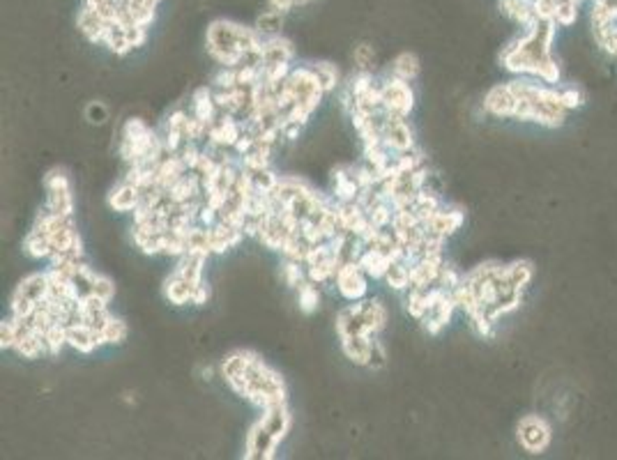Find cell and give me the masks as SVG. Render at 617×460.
<instances>
[{"instance_id":"cell-14","label":"cell","mask_w":617,"mask_h":460,"mask_svg":"<svg viewBox=\"0 0 617 460\" xmlns=\"http://www.w3.org/2000/svg\"><path fill=\"white\" fill-rule=\"evenodd\" d=\"M194 288H196V283L187 281V278H182L180 274H175V271H173L166 281H164L162 292H164V299H166L169 304H173V306H185V304H192Z\"/></svg>"},{"instance_id":"cell-38","label":"cell","mask_w":617,"mask_h":460,"mask_svg":"<svg viewBox=\"0 0 617 460\" xmlns=\"http://www.w3.org/2000/svg\"><path fill=\"white\" fill-rule=\"evenodd\" d=\"M387 364V350L385 345L378 341V336L373 338V348H371V361H368L366 368H382Z\"/></svg>"},{"instance_id":"cell-20","label":"cell","mask_w":617,"mask_h":460,"mask_svg":"<svg viewBox=\"0 0 617 460\" xmlns=\"http://www.w3.org/2000/svg\"><path fill=\"white\" fill-rule=\"evenodd\" d=\"M322 285H318V283H313L311 278H306V281H302L295 288V295H297V306H299V311L302 313H306V315H311V313H315L320 308V304H322Z\"/></svg>"},{"instance_id":"cell-16","label":"cell","mask_w":617,"mask_h":460,"mask_svg":"<svg viewBox=\"0 0 617 460\" xmlns=\"http://www.w3.org/2000/svg\"><path fill=\"white\" fill-rule=\"evenodd\" d=\"M359 265H362V269L368 274V278H375V281H382V278H385V274H387V269H389V265H392V258H389V255L385 253V251H380V248H375V246H366L364 251H362V255H359Z\"/></svg>"},{"instance_id":"cell-35","label":"cell","mask_w":617,"mask_h":460,"mask_svg":"<svg viewBox=\"0 0 617 460\" xmlns=\"http://www.w3.org/2000/svg\"><path fill=\"white\" fill-rule=\"evenodd\" d=\"M44 189L47 191H60V189H72V182H70V175L63 170V168H54L49 170L47 175H44L42 180Z\"/></svg>"},{"instance_id":"cell-31","label":"cell","mask_w":617,"mask_h":460,"mask_svg":"<svg viewBox=\"0 0 617 460\" xmlns=\"http://www.w3.org/2000/svg\"><path fill=\"white\" fill-rule=\"evenodd\" d=\"M19 331H21V320H17L14 315H10L7 320H3V325H0V348L14 350L17 338H19Z\"/></svg>"},{"instance_id":"cell-5","label":"cell","mask_w":617,"mask_h":460,"mask_svg":"<svg viewBox=\"0 0 617 460\" xmlns=\"http://www.w3.org/2000/svg\"><path fill=\"white\" fill-rule=\"evenodd\" d=\"M380 134H382V143L392 154H403L415 150V134H412L408 118H398V116H385L380 122Z\"/></svg>"},{"instance_id":"cell-3","label":"cell","mask_w":617,"mask_h":460,"mask_svg":"<svg viewBox=\"0 0 617 460\" xmlns=\"http://www.w3.org/2000/svg\"><path fill=\"white\" fill-rule=\"evenodd\" d=\"M368 281H371V278H368V274L362 269V265H359L357 260L341 262V267H338L336 276H334L336 292L345 301L366 299V295H368Z\"/></svg>"},{"instance_id":"cell-29","label":"cell","mask_w":617,"mask_h":460,"mask_svg":"<svg viewBox=\"0 0 617 460\" xmlns=\"http://www.w3.org/2000/svg\"><path fill=\"white\" fill-rule=\"evenodd\" d=\"M281 281H283V285H288V288L295 290L299 283L306 281V265L299 260L286 258L281 265Z\"/></svg>"},{"instance_id":"cell-6","label":"cell","mask_w":617,"mask_h":460,"mask_svg":"<svg viewBox=\"0 0 617 460\" xmlns=\"http://www.w3.org/2000/svg\"><path fill=\"white\" fill-rule=\"evenodd\" d=\"M67 345L79 354H90L107 345V338H104L102 329L90 327L86 322H72V325H67Z\"/></svg>"},{"instance_id":"cell-40","label":"cell","mask_w":617,"mask_h":460,"mask_svg":"<svg viewBox=\"0 0 617 460\" xmlns=\"http://www.w3.org/2000/svg\"><path fill=\"white\" fill-rule=\"evenodd\" d=\"M210 295H212V290H210L208 281H205V278H203L201 283H196V288H194V299H192V304L205 306L208 301H210Z\"/></svg>"},{"instance_id":"cell-28","label":"cell","mask_w":617,"mask_h":460,"mask_svg":"<svg viewBox=\"0 0 617 460\" xmlns=\"http://www.w3.org/2000/svg\"><path fill=\"white\" fill-rule=\"evenodd\" d=\"M44 343H47L49 357L60 354V350L67 345V325L65 322H54V325L44 331Z\"/></svg>"},{"instance_id":"cell-15","label":"cell","mask_w":617,"mask_h":460,"mask_svg":"<svg viewBox=\"0 0 617 460\" xmlns=\"http://www.w3.org/2000/svg\"><path fill=\"white\" fill-rule=\"evenodd\" d=\"M210 255H201V253H182L180 258H175V267L173 271L180 274L182 278L192 283H201L205 278V265H208Z\"/></svg>"},{"instance_id":"cell-10","label":"cell","mask_w":617,"mask_h":460,"mask_svg":"<svg viewBox=\"0 0 617 460\" xmlns=\"http://www.w3.org/2000/svg\"><path fill=\"white\" fill-rule=\"evenodd\" d=\"M143 200V191L139 189L136 184L127 182V180H123L118 187H113L111 193H109V207L113 209V212H134Z\"/></svg>"},{"instance_id":"cell-13","label":"cell","mask_w":617,"mask_h":460,"mask_svg":"<svg viewBox=\"0 0 617 460\" xmlns=\"http://www.w3.org/2000/svg\"><path fill=\"white\" fill-rule=\"evenodd\" d=\"M77 26L81 30V35H84L90 44H104V35H107V30H109L111 24H107V21H104L95 10L81 5L79 17H77Z\"/></svg>"},{"instance_id":"cell-30","label":"cell","mask_w":617,"mask_h":460,"mask_svg":"<svg viewBox=\"0 0 617 460\" xmlns=\"http://www.w3.org/2000/svg\"><path fill=\"white\" fill-rule=\"evenodd\" d=\"M104 338H107V345H123L130 336V327H127L125 320L120 318H109V322L104 325Z\"/></svg>"},{"instance_id":"cell-46","label":"cell","mask_w":617,"mask_h":460,"mask_svg":"<svg viewBox=\"0 0 617 460\" xmlns=\"http://www.w3.org/2000/svg\"><path fill=\"white\" fill-rule=\"evenodd\" d=\"M311 3H318V0H311Z\"/></svg>"},{"instance_id":"cell-21","label":"cell","mask_w":617,"mask_h":460,"mask_svg":"<svg viewBox=\"0 0 617 460\" xmlns=\"http://www.w3.org/2000/svg\"><path fill=\"white\" fill-rule=\"evenodd\" d=\"M419 70H421L419 58L415 54H410V51H403V54H398L392 63H389V74L408 83H412L419 77Z\"/></svg>"},{"instance_id":"cell-42","label":"cell","mask_w":617,"mask_h":460,"mask_svg":"<svg viewBox=\"0 0 617 460\" xmlns=\"http://www.w3.org/2000/svg\"><path fill=\"white\" fill-rule=\"evenodd\" d=\"M86 116H88V120H90V122H93V125H102L104 120L109 118V113H107V109H104L100 102H93V104H90V106H88Z\"/></svg>"},{"instance_id":"cell-17","label":"cell","mask_w":617,"mask_h":460,"mask_svg":"<svg viewBox=\"0 0 617 460\" xmlns=\"http://www.w3.org/2000/svg\"><path fill=\"white\" fill-rule=\"evenodd\" d=\"M14 292H19V295H24L28 299L37 301V304H42L44 299H49V295H51V283H49L47 269H44V271H35V274H28L24 281L17 285V290H14Z\"/></svg>"},{"instance_id":"cell-24","label":"cell","mask_w":617,"mask_h":460,"mask_svg":"<svg viewBox=\"0 0 617 460\" xmlns=\"http://www.w3.org/2000/svg\"><path fill=\"white\" fill-rule=\"evenodd\" d=\"M47 209L63 216H74V193L72 189H60V191H47Z\"/></svg>"},{"instance_id":"cell-8","label":"cell","mask_w":617,"mask_h":460,"mask_svg":"<svg viewBox=\"0 0 617 460\" xmlns=\"http://www.w3.org/2000/svg\"><path fill=\"white\" fill-rule=\"evenodd\" d=\"M518 106L516 95L511 93L509 83L507 86H495L488 90V95L484 97V109L495 118H514Z\"/></svg>"},{"instance_id":"cell-2","label":"cell","mask_w":617,"mask_h":460,"mask_svg":"<svg viewBox=\"0 0 617 460\" xmlns=\"http://www.w3.org/2000/svg\"><path fill=\"white\" fill-rule=\"evenodd\" d=\"M382 88V111L387 116H398V118H410L412 109H415V90L408 81H401L387 74L385 79H380Z\"/></svg>"},{"instance_id":"cell-34","label":"cell","mask_w":617,"mask_h":460,"mask_svg":"<svg viewBox=\"0 0 617 460\" xmlns=\"http://www.w3.org/2000/svg\"><path fill=\"white\" fill-rule=\"evenodd\" d=\"M93 295H97L100 299L107 301V304H111L113 297H116V283H113L107 274L97 271L95 278H93Z\"/></svg>"},{"instance_id":"cell-33","label":"cell","mask_w":617,"mask_h":460,"mask_svg":"<svg viewBox=\"0 0 617 460\" xmlns=\"http://www.w3.org/2000/svg\"><path fill=\"white\" fill-rule=\"evenodd\" d=\"M505 269H507V278L511 281L514 288L521 290L530 283V278H532V265H530V262H514V265H509Z\"/></svg>"},{"instance_id":"cell-44","label":"cell","mask_w":617,"mask_h":460,"mask_svg":"<svg viewBox=\"0 0 617 460\" xmlns=\"http://www.w3.org/2000/svg\"><path fill=\"white\" fill-rule=\"evenodd\" d=\"M562 106H564V109H576V106H581V95L574 93V90H567V93L562 95Z\"/></svg>"},{"instance_id":"cell-32","label":"cell","mask_w":617,"mask_h":460,"mask_svg":"<svg viewBox=\"0 0 617 460\" xmlns=\"http://www.w3.org/2000/svg\"><path fill=\"white\" fill-rule=\"evenodd\" d=\"M352 60H355V67L362 72H373L375 70V49L371 47V44H357L355 49H352Z\"/></svg>"},{"instance_id":"cell-26","label":"cell","mask_w":617,"mask_h":460,"mask_svg":"<svg viewBox=\"0 0 617 460\" xmlns=\"http://www.w3.org/2000/svg\"><path fill=\"white\" fill-rule=\"evenodd\" d=\"M104 47H109L111 54L116 56H127L130 51H134L130 40H127V30L118 26H109L107 35H104Z\"/></svg>"},{"instance_id":"cell-27","label":"cell","mask_w":617,"mask_h":460,"mask_svg":"<svg viewBox=\"0 0 617 460\" xmlns=\"http://www.w3.org/2000/svg\"><path fill=\"white\" fill-rule=\"evenodd\" d=\"M283 17L286 14L281 12H274V10H267L263 12L258 19H256V30L263 35V37H274V35H281L283 30Z\"/></svg>"},{"instance_id":"cell-19","label":"cell","mask_w":617,"mask_h":460,"mask_svg":"<svg viewBox=\"0 0 617 460\" xmlns=\"http://www.w3.org/2000/svg\"><path fill=\"white\" fill-rule=\"evenodd\" d=\"M362 320H364V329L368 331V334L378 336L380 331L387 327V320H389L387 306L382 304L380 299H368L366 297V308L362 313Z\"/></svg>"},{"instance_id":"cell-18","label":"cell","mask_w":617,"mask_h":460,"mask_svg":"<svg viewBox=\"0 0 617 460\" xmlns=\"http://www.w3.org/2000/svg\"><path fill=\"white\" fill-rule=\"evenodd\" d=\"M185 173H189V168H187V164L180 159V154H166L159 164H157V184L169 191Z\"/></svg>"},{"instance_id":"cell-9","label":"cell","mask_w":617,"mask_h":460,"mask_svg":"<svg viewBox=\"0 0 617 460\" xmlns=\"http://www.w3.org/2000/svg\"><path fill=\"white\" fill-rule=\"evenodd\" d=\"M463 225V212L456 207H440L428 221H424V228L428 235H440V237H449Z\"/></svg>"},{"instance_id":"cell-41","label":"cell","mask_w":617,"mask_h":460,"mask_svg":"<svg viewBox=\"0 0 617 460\" xmlns=\"http://www.w3.org/2000/svg\"><path fill=\"white\" fill-rule=\"evenodd\" d=\"M304 127L297 125V122H281V136L286 143H295L299 136H302Z\"/></svg>"},{"instance_id":"cell-4","label":"cell","mask_w":617,"mask_h":460,"mask_svg":"<svg viewBox=\"0 0 617 460\" xmlns=\"http://www.w3.org/2000/svg\"><path fill=\"white\" fill-rule=\"evenodd\" d=\"M256 357H258V354L251 350H233L231 354H226L221 361V366H219L221 378L237 396L244 394L247 380H249V368H251Z\"/></svg>"},{"instance_id":"cell-22","label":"cell","mask_w":617,"mask_h":460,"mask_svg":"<svg viewBox=\"0 0 617 460\" xmlns=\"http://www.w3.org/2000/svg\"><path fill=\"white\" fill-rule=\"evenodd\" d=\"M24 253L30 260H47L54 255V244H51L49 235H42L37 230H30L24 239Z\"/></svg>"},{"instance_id":"cell-11","label":"cell","mask_w":617,"mask_h":460,"mask_svg":"<svg viewBox=\"0 0 617 460\" xmlns=\"http://www.w3.org/2000/svg\"><path fill=\"white\" fill-rule=\"evenodd\" d=\"M295 60V44L288 37L274 35V37H263V65H274V63H292Z\"/></svg>"},{"instance_id":"cell-25","label":"cell","mask_w":617,"mask_h":460,"mask_svg":"<svg viewBox=\"0 0 617 460\" xmlns=\"http://www.w3.org/2000/svg\"><path fill=\"white\" fill-rule=\"evenodd\" d=\"M313 70L318 74L320 86L325 90V95H332L341 88V74H338V67L332 63H313Z\"/></svg>"},{"instance_id":"cell-12","label":"cell","mask_w":617,"mask_h":460,"mask_svg":"<svg viewBox=\"0 0 617 460\" xmlns=\"http://www.w3.org/2000/svg\"><path fill=\"white\" fill-rule=\"evenodd\" d=\"M373 338L368 334H350L341 338V350L345 354V359H350L355 366H368L371 361V348H373Z\"/></svg>"},{"instance_id":"cell-39","label":"cell","mask_w":617,"mask_h":460,"mask_svg":"<svg viewBox=\"0 0 617 460\" xmlns=\"http://www.w3.org/2000/svg\"><path fill=\"white\" fill-rule=\"evenodd\" d=\"M127 40H130L132 49H139V47H143V44L148 42V28H141V26H132V28H127Z\"/></svg>"},{"instance_id":"cell-37","label":"cell","mask_w":617,"mask_h":460,"mask_svg":"<svg viewBox=\"0 0 617 460\" xmlns=\"http://www.w3.org/2000/svg\"><path fill=\"white\" fill-rule=\"evenodd\" d=\"M463 278H465V274H461V271H458L454 265H442L440 267V274H438V285H442V288H447V290H454L456 285H461L463 283Z\"/></svg>"},{"instance_id":"cell-43","label":"cell","mask_w":617,"mask_h":460,"mask_svg":"<svg viewBox=\"0 0 617 460\" xmlns=\"http://www.w3.org/2000/svg\"><path fill=\"white\" fill-rule=\"evenodd\" d=\"M267 5H270V10L281 12V14H288L292 7H297L295 0H267Z\"/></svg>"},{"instance_id":"cell-23","label":"cell","mask_w":617,"mask_h":460,"mask_svg":"<svg viewBox=\"0 0 617 460\" xmlns=\"http://www.w3.org/2000/svg\"><path fill=\"white\" fill-rule=\"evenodd\" d=\"M382 281L389 285V290H394V292H398V295H403V292L412 285L410 265H405L403 260H394L392 265H389L387 274H385V278H382Z\"/></svg>"},{"instance_id":"cell-1","label":"cell","mask_w":617,"mask_h":460,"mask_svg":"<svg viewBox=\"0 0 617 460\" xmlns=\"http://www.w3.org/2000/svg\"><path fill=\"white\" fill-rule=\"evenodd\" d=\"M286 81H288V88L295 95V104H299V106L313 116L320 106L322 97H325V90L320 86V79L315 74L313 65H295Z\"/></svg>"},{"instance_id":"cell-36","label":"cell","mask_w":617,"mask_h":460,"mask_svg":"<svg viewBox=\"0 0 617 460\" xmlns=\"http://www.w3.org/2000/svg\"><path fill=\"white\" fill-rule=\"evenodd\" d=\"M212 88L214 90H231L237 88V70L235 67H219L212 77Z\"/></svg>"},{"instance_id":"cell-7","label":"cell","mask_w":617,"mask_h":460,"mask_svg":"<svg viewBox=\"0 0 617 460\" xmlns=\"http://www.w3.org/2000/svg\"><path fill=\"white\" fill-rule=\"evenodd\" d=\"M518 442L523 444L530 454H539L551 442V428L546 426L544 419L539 417H525L518 424Z\"/></svg>"},{"instance_id":"cell-45","label":"cell","mask_w":617,"mask_h":460,"mask_svg":"<svg viewBox=\"0 0 617 460\" xmlns=\"http://www.w3.org/2000/svg\"><path fill=\"white\" fill-rule=\"evenodd\" d=\"M306 3H311V0H295V5L299 7V5H306Z\"/></svg>"}]
</instances>
